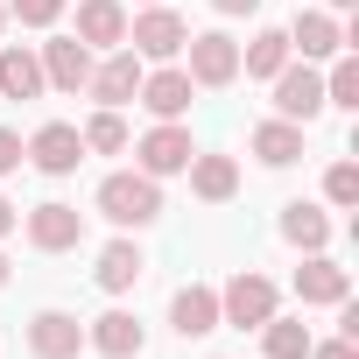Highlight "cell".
I'll use <instances>...</instances> for the list:
<instances>
[{
    "label": "cell",
    "instance_id": "1",
    "mask_svg": "<svg viewBox=\"0 0 359 359\" xmlns=\"http://www.w3.org/2000/svg\"><path fill=\"white\" fill-rule=\"evenodd\" d=\"M99 212H106L113 226H155V219H162L155 176H148V169H120V176H106V184H99Z\"/></svg>",
    "mask_w": 359,
    "mask_h": 359
},
{
    "label": "cell",
    "instance_id": "2",
    "mask_svg": "<svg viewBox=\"0 0 359 359\" xmlns=\"http://www.w3.org/2000/svg\"><path fill=\"white\" fill-rule=\"evenodd\" d=\"M268 317H275V282H268V275H247V268H240V275H233V282L219 289V324L261 331Z\"/></svg>",
    "mask_w": 359,
    "mask_h": 359
},
{
    "label": "cell",
    "instance_id": "3",
    "mask_svg": "<svg viewBox=\"0 0 359 359\" xmlns=\"http://www.w3.org/2000/svg\"><path fill=\"white\" fill-rule=\"evenodd\" d=\"M127 43H134V57H155V64H169L176 50L191 43V22L176 15V8H141V15L127 22Z\"/></svg>",
    "mask_w": 359,
    "mask_h": 359
},
{
    "label": "cell",
    "instance_id": "4",
    "mask_svg": "<svg viewBox=\"0 0 359 359\" xmlns=\"http://www.w3.org/2000/svg\"><path fill=\"white\" fill-rule=\"evenodd\" d=\"M268 85H275V120H296V127H303V120L324 113V78L310 71V57H303V64H282Z\"/></svg>",
    "mask_w": 359,
    "mask_h": 359
},
{
    "label": "cell",
    "instance_id": "5",
    "mask_svg": "<svg viewBox=\"0 0 359 359\" xmlns=\"http://www.w3.org/2000/svg\"><path fill=\"white\" fill-rule=\"evenodd\" d=\"M134 155H141V169H148V176H176V169H191V155H198V148H191V127H184V120H155V127L141 134V148H134Z\"/></svg>",
    "mask_w": 359,
    "mask_h": 359
},
{
    "label": "cell",
    "instance_id": "6",
    "mask_svg": "<svg viewBox=\"0 0 359 359\" xmlns=\"http://www.w3.org/2000/svg\"><path fill=\"white\" fill-rule=\"evenodd\" d=\"M184 50H191V85H233V78H240V43H233L226 29H205V36H191Z\"/></svg>",
    "mask_w": 359,
    "mask_h": 359
},
{
    "label": "cell",
    "instance_id": "7",
    "mask_svg": "<svg viewBox=\"0 0 359 359\" xmlns=\"http://www.w3.org/2000/svg\"><path fill=\"white\" fill-rule=\"evenodd\" d=\"M22 155H29L43 176H71V169L85 162V134H78L71 120H50V127H36V141H29Z\"/></svg>",
    "mask_w": 359,
    "mask_h": 359
},
{
    "label": "cell",
    "instance_id": "8",
    "mask_svg": "<svg viewBox=\"0 0 359 359\" xmlns=\"http://www.w3.org/2000/svg\"><path fill=\"white\" fill-rule=\"evenodd\" d=\"M141 78H148L141 57H134V50H113L106 64H92V85H85V92H92L99 106H127V99L141 92Z\"/></svg>",
    "mask_w": 359,
    "mask_h": 359
},
{
    "label": "cell",
    "instance_id": "9",
    "mask_svg": "<svg viewBox=\"0 0 359 359\" xmlns=\"http://www.w3.org/2000/svg\"><path fill=\"white\" fill-rule=\"evenodd\" d=\"M29 240H36L43 254H71V247L85 240V212H78V205H36V212H29Z\"/></svg>",
    "mask_w": 359,
    "mask_h": 359
},
{
    "label": "cell",
    "instance_id": "10",
    "mask_svg": "<svg viewBox=\"0 0 359 359\" xmlns=\"http://www.w3.org/2000/svg\"><path fill=\"white\" fill-rule=\"evenodd\" d=\"M43 85H57V92H85V85H92V50H85L78 36L43 43Z\"/></svg>",
    "mask_w": 359,
    "mask_h": 359
},
{
    "label": "cell",
    "instance_id": "11",
    "mask_svg": "<svg viewBox=\"0 0 359 359\" xmlns=\"http://www.w3.org/2000/svg\"><path fill=\"white\" fill-rule=\"evenodd\" d=\"M85 345L92 352H106V359H141V324H134V310H106V317H92L85 324Z\"/></svg>",
    "mask_w": 359,
    "mask_h": 359
},
{
    "label": "cell",
    "instance_id": "12",
    "mask_svg": "<svg viewBox=\"0 0 359 359\" xmlns=\"http://www.w3.org/2000/svg\"><path fill=\"white\" fill-rule=\"evenodd\" d=\"M29 352H36V359H78V352H85V324L64 317V310H43V317L29 324Z\"/></svg>",
    "mask_w": 359,
    "mask_h": 359
},
{
    "label": "cell",
    "instance_id": "13",
    "mask_svg": "<svg viewBox=\"0 0 359 359\" xmlns=\"http://www.w3.org/2000/svg\"><path fill=\"white\" fill-rule=\"evenodd\" d=\"M78 43L85 50H120L127 43V8L120 0H78Z\"/></svg>",
    "mask_w": 359,
    "mask_h": 359
},
{
    "label": "cell",
    "instance_id": "14",
    "mask_svg": "<svg viewBox=\"0 0 359 359\" xmlns=\"http://www.w3.org/2000/svg\"><path fill=\"white\" fill-rule=\"evenodd\" d=\"M191 92H198V85H191V71H155V78H141V92H134V99H141L155 120H184V113H191Z\"/></svg>",
    "mask_w": 359,
    "mask_h": 359
},
{
    "label": "cell",
    "instance_id": "15",
    "mask_svg": "<svg viewBox=\"0 0 359 359\" xmlns=\"http://www.w3.org/2000/svg\"><path fill=\"white\" fill-rule=\"evenodd\" d=\"M282 36H289V50H303V57H338V50H345L338 15H317V8H303L296 29H282Z\"/></svg>",
    "mask_w": 359,
    "mask_h": 359
},
{
    "label": "cell",
    "instance_id": "16",
    "mask_svg": "<svg viewBox=\"0 0 359 359\" xmlns=\"http://www.w3.org/2000/svg\"><path fill=\"white\" fill-rule=\"evenodd\" d=\"M247 148H254L268 169H289V162L303 155V127H296V120H261V127L247 134Z\"/></svg>",
    "mask_w": 359,
    "mask_h": 359
},
{
    "label": "cell",
    "instance_id": "17",
    "mask_svg": "<svg viewBox=\"0 0 359 359\" xmlns=\"http://www.w3.org/2000/svg\"><path fill=\"white\" fill-rule=\"evenodd\" d=\"M296 296H303V303H345V296H352V282H345V268H338V261L310 254V261L296 268Z\"/></svg>",
    "mask_w": 359,
    "mask_h": 359
},
{
    "label": "cell",
    "instance_id": "18",
    "mask_svg": "<svg viewBox=\"0 0 359 359\" xmlns=\"http://www.w3.org/2000/svg\"><path fill=\"white\" fill-rule=\"evenodd\" d=\"M191 191H198L205 205H226V198L240 191V162H233V155H191Z\"/></svg>",
    "mask_w": 359,
    "mask_h": 359
},
{
    "label": "cell",
    "instance_id": "19",
    "mask_svg": "<svg viewBox=\"0 0 359 359\" xmlns=\"http://www.w3.org/2000/svg\"><path fill=\"white\" fill-rule=\"evenodd\" d=\"M169 324L184 331V338H205V331H219V296L212 289H176V303H169Z\"/></svg>",
    "mask_w": 359,
    "mask_h": 359
},
{
    "label": "cell",
    "instance_id": "20",
    "mask_svg": "<svg viewBox=\"0 0 359 359\" xmlns=\"http://www.w3.org/2000/svg\"><path fill=\"white\" fill-rule=\"evenodd\" d=\"M141 268H148V261H141V247H134V240H113V247L99 254V289H106V296H120V289H134V282H141Z\"/></svg>",
    "mask_w": 359,
    "mask_h": 359
},
{
    "label": "cell",
    "instance_id": "21",
    "mask_svg": "<svg viewBox=\"0 0 359 359\" xmlns=\"http://www.w3.org/2000/svg\"><path fill=\"white\" fill-rule=\"evenodd\" d=\"M43 92V57L36 50H8L0 57V99H36Z\"/></svg>",
    "mask_w": 359,
    "mask_h": 359
},
{
    "label": "cell",
    "instance_id": "22",
    "mask_svg": "<svg viewBox=\"0 0 359 359\" xmlns=\"http://www.w3.org/2000/svg\"><path fill=\"white\" fill-rule=\"evenodd\" d=\"M282 240H289V247H303V254H324L331 219H324L317 205H289V212H282Z\"/></svg>",
    "mask_w": 359,
    "mask_h": 359
},
{
    "label": "cell",
    "instance_id": "23",
    "mask_svg": "<svg viewBox=\"0 0 359 359\" xmlns=\"http://www.w3.org/2000/svg\"><path fill=\"white\" fill-rule=\"evenodd\" d=\"M282 64H289V36H282V29H261V36L240 50V71H247V78H275Z\"/></svg>",
    "mask_w": 359,
    "mask_h": 359
},
{
    "label": "cell",
    "instance_id": "24",
    "mask_svg": "<svg viewBox=\"0 0 359 359\" xmlns=\"http://www.w3.org/2000/svg\"><path fill=\"white\" fill-rule=\"evenodd\" d=\"M78 134H85V155H120V148H127V120H120V106H99Z\"/></svg>",
    "mask_w": 359,
    "mask_h": 359
},
{
    "label": "cell",
    "instance_id": "25",
    "mask_svg": "<svg viewBox=\"0 0 359 359\" xmlns=\"http://www.w3.org/2000/svg\"><path fill=\"white\" fill-rule=\"evenodd\" d=\"M261 331H268V359H310V345H317L303 317H268Z\"/></svg>",
    "mask_w": 359,
    "mask_h": 359
},
{
    "label": "cell",
    "instance_id": "26",
    "mask_svg": "<svg viewBox=\"0 0 359 359\" xmlns=\"http://www.w3.org/2000/svg\"><path fill=\"white\" fill-rule=\"evenodd\" d=\"M324 106H359V57H338L331 64V78H324Z\"/></svg>",
    "mask_w": 359,
    "mask_h": 359
},
{
    "label": "cell",
    "instance_id": "27",
    "mask_svg": "<svg viewBox=\"0 0 359 359\" xmlns=\"http://www.w3.org/2000/svg\"><path fill=\"white\" fill-rule=\"evenodd\" d=\"M64 15V0H8V22H22V29H50Z\"/></svg>",
    "mask_w": 359,
    "mask_h": 359
},
{
    "label": "cell",
    "instance_id": "28",
    "mask_svg": "<svg viewBox=\"0 0 359 359\" xmlns=\"http://www.w3.org/2000/svg\"><path fill=\"white\" fill-rule=\"evenodd\" d=\"M324 198H331V205H359V169H352V162H331V169H324Z\"/></svg>",
    "mask_w": 359,
    "mask_h": 359
},
{
    "label": "cell",
    "instance_id": "29",
    "mask_svg": "<svg viewBox=\"0 0 359 359\" xmlns=\"http://www.w3.org/2000/svg\"><path fill=\"white\" fill-rule=\"evenodd\" d=\"M310 359H359V338H331V345H310Z\"/></svg>",
    "mask_w": 359,
    "mask_h": 359
},
{
    "label": "cell",
    "instance_id": "30",
    "mask_svg": "<svg viewBox=\"0 0 359 359\" xmlns=\"http://www.w3.org/2000/svg\"><path fill=\"white\" fill-rule=\"evenodd\" d=\"M8 169H22V134L0 127V176H8Z\"/></svg>",
    "mask_w": 359,
    "mask_h": 359
},
{
    "label": "cell",
    "instance_id": "31",
    "mask_svg": "<svg viewBox=\"0 0 359 359\" xmlns=\"http://www.w3.org/2000/svg\"><path fill=\"white\" fill-rule=\"evenodd\" d=\"M212 8H219V15H254L261 0H212Z\"/></svg>",
    "mask_w": 359,
    "mask_h": 359
},
{
    "label": "cell",
    "instance_id": "32",
    "mask_svg": "<svg viewBox=\"0 0 359 359\" xmlns=\"http://www.w3.org/2000/svg\"><path fill=\"white\" fill-rule=\"evenodd\" d=\"M8 233H15V205H8V198H0V240H8Z\"/></svg>",
    "mask_w": 359,
    "mask_h": 359
},
{
    "label": "cell",
    "instance_id": "33",
    "mask_svg": "<svg viewBox=\"0 0 359 359\" xmlns=\"http://www.w3.org/2000/svg\"><path fill=\"white\" fill-rule=\"evenodd\" d=\"M0 289H8V254H0Z\"/></svg>",
    "mask_w": 359,
    "mask_h": 359
},
{
    "label": "cell",
    "instance_id": "34",
    "mask_svg": "<svg viewBox=\"0 0 359 359\" xmlns=\"http://www.w3.org/2000/svg\"><path fill=\"white\" fill-rule=\"evenodd\" d=\"M0 29H8V0H0Z\"/></svg>",
    "mask_w": 359,
    "mask_h": 359
},
{
    "label": "cell",
    "instance_id": "35",
    "mask_svg": "<svg viewBox=\"0 0 359 359\" xmlns=\"http://www.w3.org/2000/svg\"><path fill=\"white\" fill-rule=\"evenodd\" d=\"M331 8H352V0H331Z\"/></svg>",
    "mask_w": 359,
    "mask_h": 359
},
{
    "label": "cell",
    "instance_id": "36",
    "mask_svg": "<svg viewBox=\"0 0 359 359\" xmlns=\"http://www.w3.org/2000/svg\"><path fill=\"white\" fill-rule=\"evenodd\" d=\"M141 8H162V0H141Z\"/></svg>",
    "mask_w": 359,
    "mask_h": 359
}]
</instances>
